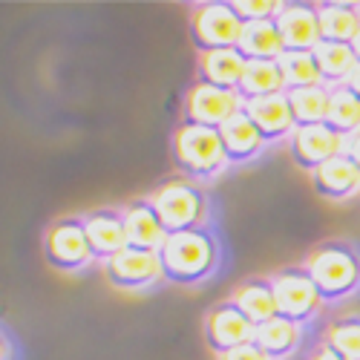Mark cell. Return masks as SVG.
I'll return each instance as SVG.
<instances>
[{
	"label": "cell",
	"instance_id": "6da1fadb",
	"mask_svg": "<svg viewBox=\"0 0 360 360\" xmlns=\"http://www.w3.org/2000/svg\"><path fill=\"white\" fill-rule=\"evenodd\" d=\"M162 271L167 283L196 285L207 280L219 265V243L207 228H193L182 233H170L159 251Z\"/></svg>",
	"mask_w": 360,
	"mask_h": 360
},
{
	"label": "cell",
	"instance_id": "7a4b0ae2",
	"mask_svg": "<svg viewBox=\"0 0 360 360\" xmlns=\"http://www.w3.org/2000/svg\"><path fill=\"white\" fill-rule=\"evenodd\" d=\"M303 268L317 285L323 303H340L360 291V254L343 239L320 243Z\"/></svg>",
	"mask_w": 360,
	"mask_h": 360
},
{
	"label": "cell",
	"instance_id": "3957f363",
	"mask_svg": "<svg viewBox=\"0 0 360 360\" xmlns=\"http://www.w3.org/2000/svg\"><path fill=\"white\" fill-rule=\"evenodd\" d=\"M173 162L185 179H196V182L219 176L228 167L219 130L182 122L173 136Z\"/></svg>",
	"mask_w": 360,
	"mask_h": 360
},
{
	"label": "cell",
	"instance_id": "277c9868",
	"mask_svg": "<svg viewBox=\"0 0 360 360\" xmlns=\"http://www.w3.org/2000/svg\"><path fill=\"white\" fill-rule=\"evenodd\" d=\"M156 214L167 233H182L205 228L207 222V196L191 179H170L150 196Z\"/></svg>",
	"mask_w": 360,
	"mask_h": 360
},
{
	"label": "cell",
	"instance_id": "5b68a950",
	"mask_svg": "<svg viewBox=\"0 0 360 360\" xmlns=\"http://www.w3.org/2000/svg\"><path fill=\"white\" fill-rule=\"evenodd\" d=\"M243 32L245 23L233 12L231 0L228 4H222V0L199 4L191 15V41L202 55L217 49H236Z\"/></svg>",
	"mask_w": 360,
	"mask_h": 360
},
{
	"label": "cell",
	"instance_id": "8992f818",
	"mask_svg": "<svg viewBox=\"0 0 360 360\" xmlns=\"http://www.w3.org/2000/svg\"><path fill=\"white\" fill-rule=\"evenodd\" d=\"M44 257L58 271H84V268L96 259L93 245L84 228V219L78 217H64L46 228L44 233Z\"/></svg>",
	"mask_w": 360,
	"mask_h": 360
},
{
	"label": "cell",
	"instance_id": "52a82bcc",
	"mask_svg": "<svg viewBox=\"0 0 360 360\" xmlns=\"http://www.w3.org/2000/svg\"><path fill=\"white\" fill-rule=\"evenodd\" d=\"M274 285V297H277V314L303 326L309 320H314L323 309V297L317 291V285L311 283L306 268H283L271 277Z\"/></svg>",
	"mask_w": 360,
	"mask_h": 360
},
{
	"label": "cell",
	"instance_id": "ba28073f",
	"mask_svg": "<svg viewBox=\"0 0 360 360\" xmlns=\"http://www.w3.org/2000/svg\"><path fill=\"white\" fill-rule=\"evenodd\" d=\"M245 110V101L236 89H219L205 81H196L188 96H185V122L188 124H202L219 130L228 118Z\"/></svg>",
	"mask_w": 360,
	"mask_h": 360
},
{
	"label": "cell",
	"instance_id": "9c48e42d",
	"mask_svg": "<svg viewBox=\"0 0 360 360\" xmlns=\"http://www.w3.org/2000/svg\"><path fill=\"white\" fill-rule=\"evenodd\" d=\"M254 335H257V326L231 300L211 306V311L205 314V343L217 357L228 354L236 346L254 343Z\"/></svg>",
	"mask_w": 360,
	"mask_h": 360
},
{
	"label": "cell",
	"instance_id": "30bf717a",
	"mask_svg": "<svg viewBox=\"0 0 360 360\" xmlns=\"http://www.w3.org/2000/svg\"><path fill=\"white\" fill-rule=\"evenodd\" d=\"M104 277L110 285L124 288V291H141L165 280L162 259L156 251H139V248H124L112 259L104 262Z\"/></svg>",
	"mask_w": 360,
	"mask_h": 360
},
{
	"label": "cell",
	"instance_id": "8fae6325",
	"mask_svg": "<svg viewBox=\"0 0 360 360\" xmlns=\"http://www.w3.org/2000/svg\"><path fill=\"white\" fill-rule=\"evenodd\" d=\"M340 153H346V139L328 124L297 127V133L291 136V159L309 173H317L326 162L338 159Z\"/></svg>",
	"mask_w": 360,
	"mask_h": 360
},
{
	"label": "cell",
	"instance_id": "7c38bea8",
	"mask_svg": "<svg viewBox=\"0 0 360 360\" xmlns=\"http://www.w3.org/2000/svg\"><path fill=\"white\" fill-rule=\"evenodd\" d=\"M285 52H314L320 44V18L317 4H283L274 18Z\"/></svg>",
	"mask_w": 360,
	"mask_h": 360
},
{
	"label": "cell",
	"instance_id": "4fadbf2b",
	"mask_svg": "<svg viewBox=\"0 0 360 360\" xmlns=\"http://www.w3.org/2000/svg\"><path fill=\"white\" fill-rule=\"evenodd\" d=\"M124 233H127V248H139V251H162V245L167 243V231L156 214V207L150 199H136L130 202L124 211Z\"/></svg>",
	"mask_w": 360,
	"mask_h": 360
},
{
	"label": "cell",
	"instance_id": "5bb4252c",
	"mask_svg": "<svg viewBox=\"0 0 360 360\" xmlns=\"http://www.w3.org/2000/svg\"><path fill=\"white\" fill-rule=\"evenodd\" d=\"M245 112L251 115V122L262 133L265 144L291 139L297 133V122H294V112H291V104H288L285 93L257 98V101H245Z\"/></svg>",
	"mask_w": 360,
	"mask_h": 360
},
{
	"label": "cell",
	"instance_id": "9a60e30c",
	"mask_svg": "<svg viewBox=\"0 0 360 360\" xmlns=\"http://www.w3.org/2000/svg\"><path fill=\"white\" fill-rule=\"evenodd\" d=\"M84 228L93 245L96 259H112L115 254H122L127 248V233H124V219L122 211L112 207H101V211H89L84 217Z\"/></svg>",
	"mask_w": 360,
	"mask_h": 360
},
{
	"label": "cell",
	"instance_id": "2e32d148",
	"mask_svg": "<svg viewBox=\"0 0 360 360\" xmlns=\"http://www.w3.org/2000/svg\"><path fill=\"white\" fill-rule=\"evenodd\" d=\"M311 185L328 202H346L360 193V167L346 153H340L338 159L326 162L317 173H311Z\"/></svg>",
	"mask_w": 360,
	"mask_h": 360
},
{
	"label": "cell",
	"instance_id": "e0dca14e",
	"mask_svg": "<svg viewBox=\"0 0 360 360\" xmlns=\"http://www.w3.org/2000/svg\"><path fill=\"white\" fill-rule=\"evenodd\" d=\"M219 136H222L225 156L233 165H243V162L257 159L262 153V147H265L262 133L257 130V124L251 122V115L245 110L236 112L233 118H228V122L219 127Z\"/></svg>",
	"mask_w": 360,
	"mask_h": 360
},
{
	"label": "cell",
	"instance_id": "ac0fdd59",
	"mask_svg": "<svg viewBox=\"0 0 360 360\" xmlns=\"http://www.w3.org/2000/svg\"><path fill=\"white\" fill-rule=\"evenodd\" d=\"M317 18H320V41L326 44L349 46L360 32V4L326 0V4H317Z\"/></svg>",
	"mask_w": 360,
	"mask_h": 360
},
{
	"label": "cell",
	"instance_id": "d6986e66",
	"mask_svg": "<svg viewBox=\"0 0 360 360\" xmlns=\"http://www.w3.org/2000/svg\"><path fill=\"white\" fill-rule=\"evenodd\" d=\"M231 303L243 311L254 326H262L268 320L277 317V297H274V285L271 280H245L233 288V294L228 297Z\"/></svg>",
	"mask_w": 360,
	"mask_h": 360
},
{
	"label": "cell",
	"instance_id": "ffe728a7",
	"mask_svg": "<svg viewBox=\"0 0 360 360\" xmlns=\"http://www.w3.org/2000/svg\"><path fill=\"white\" fill-rule=\"evenodd\" d=\"M248 61L239 49H217V52H205L199 58V81L219 86V89H236L239 93V84H243Z\"/></svg>",
	"mask_w": 360,
	"mask_h": 360
},
{
	"label": "cell",
	"instance_id": "44dd1931",
	"mask_svg": "<svg viewBox=\"0 0 360 360\" xmlns=\"http://www.w3.org/2000/svg\"><path fill=\"white\" fill-rule=\"evenodd\" d=\"M236 49L245 61H280L285 55V44L280 38V29L274 20L248 23Z\"/></svg>",
	"mask_w": 360,
	"mask_h": 360
},
{
	"label": "cell",
	"instance_id": "7402d4cb",
	"mask_svg": "<svg viewBox=\"0 0 360 360\" xmlns=\"http://www.w3.org/2000/svg\"><path fill=\"white\" fill-rule=\"evenodd\" d=\"M254 343L268 354V360H288L300 349V326L277 314L274 320L257 326Z\"/></svg>",
	"mask_w": 360,
	"mask_h": 360
},
{
	"label": "cell",
	"instance_id": "603a6c76",
	"mask_svg": "<svg viewBox=\"0 0 360 360\" xmlns=\"http://www.w3.org/2000/svg\"><path fill=\"white\" fill-rule=\"evenodd\" d=\"M285 96H288V104H291L297 127L326 124L328 104H332V86L314 84V86H303V89H288Z\"/></svg>",
	"mask_w": 360,
	"mask_h": 360
},
{
	"label": "cell",
	"instance_id": "cb8c5ba5",
	"mask_svg": "<svg viewBox=\"0 0 360 360\" xmlns=\"http://www.w3.org/2000/svg\"><path fill=\"white\" fill-rule=\"evenodd\" d=\"M280 93H288L285 78L280 72V64L277 61H248L243 84H239V96H243V101H257V98L280 96Z\"/></svg>",
	"mask_w": 360,
	"mask_h": 360
},
{
	"label": "cell",
	"instance_id": "d4e9b609",
	"mask_svg": "<svg viewBox=\"0 0 360 360\" xmlns=\"http://www.w3.org/2000/svg\"><path fill=\"white\" fill-rule=\"evenodd\" d=\"M314 61H317V70H320V81L326 86H343L346 78L352 75V70L357 67V58H354L352 46L326 44V41H320L314 46Z\"/></svg>",
	"mask_w": 360,
	"mask_h": 360
},
{
	"label": "cell",
	"instance_id": "484cf974",
	"mask_svg": "<svg viewBox=\"0 0 360 360\" xmlns=\"http://www.w3.org/2000/svg\"><path fill=\"white\" fill-rule=\"evenodd\" d=\"M326 124L343 139H352L360 133V98L349 93L346 86H332V104H328Z\"/></svg>",
	"mask_w": 360,
	"mask_h": 360
},
{
	"label": "cell",
	"instance_id": "4316f807",
	"mask_svg": "<svg viewBox=\"0 0 360 360\" xmlns=\"http://www.w3.org/2000/svg\"><path fill=\"white\" fill-rule=\"evenodd\" d=\"M277 64H280V72L285 78V89H303V86L323 84L314 52H285Z\"/></svg>",
	"mask_w": 360,
	"mask_h": 360
},
{
	"label": "cell",
	"instance_id": "83f0119b",
	"mask_svg": "<svg viewBox=\"0 0 360 360\" xmlns=\"http://www.w3.org/2000/svg\"><path fill=\"white\" fill-rule=\"evenodd\" d=\"M326 346H332L346 360H360V317L335 320L326 332Z\"/></svg>",
	"mask_w": 360,
	"mask_h": 360
},
{
	"label": "cell",
	"instance_id": "f1b7e54d",
	"mask_svg": "<svg viewBox=\"0 0 360 360\" xmlns=\"http://www.w3.org/2000/svg\"><path fill=\"white\" fill-rule=\"evenodd\" d=\"M231 6L245 26L259 20H274L283 9V4H277V0H231Z\"/></svg>",
	"mask_w": 360,
	"mask_h": 360
},
{
	"label": "cell",
	"instance_id": "f546056e",
	"mask_svg": "<svg viewBox=\"0 0 360 360\" xmlns=\"http://www.w3.org/2000/svg\"><path fill=\"white\" fill-rule=\"evenodd\" d=\"M217 360H268V354L257 346V343H245V346H236L228 354H219Z\"/></svg>",
	"mask_w": 360,
	"mask_h": 360
},
{
	"label": "cell",
	"instance_id": "4dcf8cb0",
	"mask_svg": "<svg viewBox=\"0 0 360 360\" xmlns=\"http://www.w3.org/2000/svg\"><path fill=\"white\" fill-rule=\"evenodd\" d=\"M309 360H346V357H340L332 346H326V343H320L314 352H311V357Z\"/></svg>",
	"mask_w": 360,
	"mask_h": 360
},
{
	"label": "cell",
	"instance_id": "1f68e13d",
	"mask_svg": "<svg viewBox=\"0 0 360 360\" xmlns=\"http://www.w3.org/2000/svg\"><path fill=\"white\" fill-rule=\"evenodd\" d=\"M346 156L360 167V133L352 136V139H346Z\"/></svg>",
	"mask_w": 360,
	"mask_h": 360
},
{
	"label": "cell",
	"instance_id": "d6a6232c",
	"mask_svg": "<svg viewBox=\"0 0 360 360\" xmlns=\"http://www.w3.org/2000/svg\"><path fill=\"white\" fill-rule=\"evenodd\" d=\"M343 86L349 89V93H354V96L360 98V64H357V67L352 70V75L346 78V84H343Z\"/></svg>",
	"mask_w": 360,
	"mask_h": 360
},
{
	"label": "cell",
	"instance_id": "836d02e7",
	"mask_svg": "<svg viewBox=\"0 0 360 360\" xmlns=\"http://www.w3.org/2000/svg\"><path fill=\"white\" fill-rule=\"evenodd\" d=\"M349 46H352V52H354V58H357V64H360V32L354 35V41H352Z\"/></svg>",
	"mask_w": 360,
	"mask_h": 360
}]
</instances>
